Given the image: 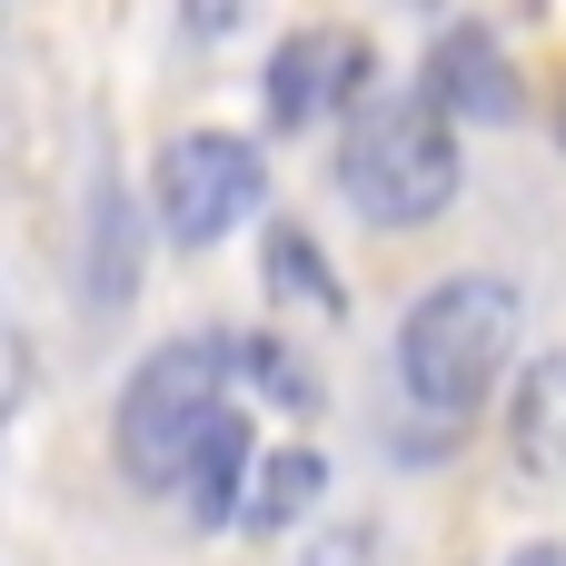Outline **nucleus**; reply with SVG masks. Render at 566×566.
I'll use <instances>...</instances> for the list:
<instances>
[{"label":"nucleus","instance_id":"obj_7","mask_svg":"<svg viewBox=\"0 0 566 566\" xmlns=\"http://www.w3.org/2000/svg\"><path fill=\"white\" fill-rule=\"evenodd\" d=\"M507 448L527 478H566V348H547L507 398Z\"/></svg>","mask_w":566,"mask_h":566},{"label":"nucleus","instance_id":"obj_14","mask_svg":"<svg viewBox=\"0 0 566 566\" xmlns=\"http://www.w3.org/2000/svg\"><path fill=\"white\" fill-rule=\"evenodd\" d=\"M557 149H566V99H557Z\"/></svg>","mask_w":566,"mask_h":566},{"label":"nucleus","instance_id":"obj_12","mask_svg":"<svg viewBox=\"0 0 566 566\" xmlns=\"http://www.w3.org/2000/svg\"><path fill=\"white\" fill-rule=\"evenodd\" d=\"M507 566H566V547H557V537H537V547H517Z\"/></svg>","mask_w":566,"mask_h":566},{"label":"nucleus","instance_id":"obj_4","mask_svg":"<svg viewBox=\"0 0 566 566\" xmlns=\"http://www.w3.org/2000/svg\"><path fill=\"white\" fill-rule=\"evenodd\" d=\"M259 189H269V159L249 139H229V129H179L149 159V209H159V229L179 249H219L259 209Z\"/></svg>","mask_w":566,"mask_h":566},{"label":"nucleus","instance_id":"obj_9","mask_svg":"<svg viewBox=\"0 0 566 566\" xmlns=\"http://www.w3.org/2000/svg\"><path fill=\"white\" fill-rule=\"evenodd\" d=\"M269 259H279V289H289V298H308V308H328V318H338V279L308 259V239H298V229H279V239H269Z\"/></svg>","mask_w":566,"mask_h":566},{"label":"nucleus","instance_id":"obj_11","mask_svg":"<svg viewBox=\"0 0 566 566\" xmlns=\"http://www.w3.org/2000/svg\"><path fill=\"white\" fill-rule=\"evenodd\" d=\"M189 20H199V30L219 40V30H239V0H189Z\"/></svg>","mask_w":566,"mask_h":566},{"label":"nucleus","instance_id":"obj_15","mask_svg":"<svg viewBox=\"0 0 566 566\" xmlns=\"http://www.w3.org/2000/svg\"><path fill=\"white\" fill-rule=\"evenodd\" d=\"M0 10H10V0H0Z\"/></svg>","mask_w":566,"mask_h":566},{"label":"nucleus","instance_id":"obj_1","mask_svg":"<svg viewBox=\"0 0 566 566\" xmlns=\"http://www.w3.org/2000/svg\"><path fill=\"white\" fill-rule=\"evenodd\" d=\"M239 338H179L119 388V468L149 497H179L199 527H239L259 468V418L239 408Z\"/></svg>","mask_w":566,"mask_h":566},{"label":"nucleus","instance_id":"obj_8","mask_svg":"<svg viewBox=\"0 0 566 566\" xmlns=\"http://www.w3.org/2000/svg\"><path fill=\"white\" fill-rule=\"evenodd\" d=\"M318 497H328V458H318V448H259V468H249V488H239V527L269 537V527H289V517L318 507Z\"/></svg>","mask_w":566,"mask_h":566},{"label":"nucleus","instance_id":"obj_13","mask_svg":"<svg viewBox=\"0 0 566 566\" xmlns=\"http://www.w3.org/2000/svg\"><path fill=\"white\" fill-rule=\"evenodd\" d=\"M318 566H368V537H338V557L318 547Z\"/></svg>","mask_w":566,"mask_h":566},{"label":"nucleus","instance_id":"obj_2","mask_svg":"<svg viewBox=\"0 0 566 566\" xmlns=\"http://www.w3.org/2000/svg\"><path fill=\"white\" fill-rule=\"evenodd\" d=\"M507 368H517V289L488 279V269L438 279V289L398 318V398H408L438 438L468 428V418L497 398Z\"/></svg>","mask_w":566,"mask_h":566},{"label":"nucleus","instance_id":"obj_5","mask_svg":"<svg viewBox=\"0 0 566 566\" xmlns=\"http://www.w3.org/2000/svg\"><path fill=\"white\" fill-rule=\"evenodd\" d=\"M358 90H368V40L338 30V20L289 30L269 50V119L279 129H318L328 109H358Z\"/></svg>","mask_w":566,"mask_h":566},{"label":"nucleus","instance_id":"obj_3","mask_svg":"<svg viewBox=\"0 0 566 566\" xmlns=\"http://www.w3.org/2000/svg\"><path fill=\"white\" fill-rule=\"evenodd\" d=\"M338 199L368 229H428L458 199V129L418 99H358L338 139Z\"/></svg>","mask_w":566,"mask_h":566},{"label":"nucleus","instance_id":"obj_6","mask_svg":"<svg viewBox=\"0 0 566 566\" xmlns=\"http://www.w3.org/2000/svg\"><path fill=\"white\" fill-rule=\"evenodd\" d=\"M428 109L438 119H517L527 109V90H517V60L488 40V30H448L438 50H428Z\"/></svg>","mask_w":566,"mask_h":566},{"label":"nucleus","instance_id":"obj_10","mask_svg":"<svg viewBox=\"0 0 566 566\" xmlns=\"http://www.w3.org/2000/svg\"><path fill=\"white\" fill-rule=\"evenodd\" d=\"M20 388H30V348H20V328L0 318V418L20 408Z\"/></svg>","mask_w":566,"mask_h":566}]
</instances>
